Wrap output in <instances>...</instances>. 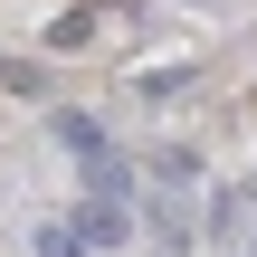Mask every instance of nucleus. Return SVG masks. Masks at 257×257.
Listing matches in <instances>:
<instances>
[{
  "label": "nucleus",
  "instance_id": "nucleus-3",
  "mask_svg": "<svg viewBox=\"0 0 257 257\" xmlns=\"http://www.w3.org/2000/svg\"><path fill=\"white\" fill-rule=\"evenodd\" d=\"M38 257H86V238H76L67 219H48V229H38Z\"/></svg>",
  "mask_w": 257,
  "mask_h": 257
},
{
  "label": "nucleus",
  "instance_id": "nucleus-4",
  "mask_svg": "<svg viewBox=\"0 0 257 257\" xmlns=\"http://www.w3.org/2000/svg\"><path fill=\"white\" fill-rule=\"evenodd\" d=\"M86 29H95V10H67V19H48V38H57V48H86Z\"/></svg>",
  "mask_w": 257,
  "mask_h": 257
},
{
  "label": "nucleus",
  "instance_id": "nucleus-2",
  "mask_svg": "<svg viewBox=\"0 0 257 257\" xmlns=\"http://www.w3.org/2000/svg\"><path fill=\"white\" fill-rule=\"evenodd\" d=\"M57 143H67L86 172H95V162H114V143H105V124H95V114H57Z\"/></svg>",
  "mask_w": 257,
  "mask_h": 257
},
{
  "label": "nucleus",
  "instance_id": "nucleus-1",
  "mask_svg": "<svg viewBox=\"0 0 257 257\" xmlns=\"http://www.w3.org/2000/svg\"><path fill=\"white\" fill-rule=\"evenodd\" d=\"M67 229H76L86 248H134V210H124V200H86Z\"/></svg>",
  "mask_w": 257,
  "mask_h": 257
}]
</instances>
